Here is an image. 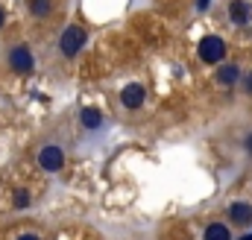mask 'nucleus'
<instances>
[{"mask_svg": "<svg viewBox=\"0 0 252 240\" xmlns=\"http://www.w3.org/2000/svg\"><path fill=\"white\" fill-rule=\"evenodd\" d=\"M85 38H88L85 27H79V24H70V27H67V30L62 32V38H59V50H62V56L73 59V56H76V53L82 50Z\"/></svg>", "mask_w": 252, "mask_h": 240, "instance_id": "nucleus-1", "label": "nucleus"}, {"mask_svg": "<svg viewBox=\"0 0 252 240\" xmlns=\"http://www.w3.org/2000/svg\"><path fill=\"white\" fill-rule=\"evenodd\" d=\"M199 59L208 61V64H217V61L226 59V41L220 35H205L199 41Z\"/></svg>", "mask_w": 252, "mask_h": 240, "instance_id": "nucleus-2", "label": "nucleus"}, {"mask_svg": "<svg viewBox=\"0 0 252 240\" xmlns=\"http://www.w3.org/2000/svg\"><path fill=\"white\" fill-rule=\"evenodd\" d=\"M9 67L15 70V73H32V67H35V59H32V50L30 47H15L12 53H9Z\"/></svg>", "mask_w": 252, "mask_h": 240, "instance_id": "nucleus-3", "label": "nucleus"}, {"mask_svg": "<svg viewBox=\"0 0 252 240\" xmlns=\"http://www.w3.org/2000/svg\"><path fill=\"white\" fill-rule=\"evenodd\" d=\"M38 167H44L47 173H56V170H62L64 167V152L59 147H44L41 152H38Z\"/></svg>", "mask_w": 252, "mask_h": 240, "instance_id": "nucleus-4", "label": "nucleus"}, {"mask_svg": "<svg viewBox=\"0 0 252 240\" xmlns=\"http://www.w3.org/2000/svg\"><path fill=\"white\" fill-rule=\"evenodd\" d=\"M144 97H147V91H144V85H138V82L126 85L124 91H121V103H124L126 109H138V106L144 103Z\"/></svg>", "mask_w": 252, "mask_h": 240, "instance_id": "nucleus-5", "label": "nucleus"}, {"mask_svg": "<svg viewBox=\"0 0 252 240\" xmlns=\"http://www.w3.org/2000/svg\"><path fill=\"white\" fill-rule=\"evenodd\" d=\"M250 15H252L250 0H232V3H229V18H232V24L244 27V24L250 21Z\"/></svg>", "mask_w": 252, "mask_h": 240, "instance_id": "nucleus-6", "label": "nucleus"}, {"mask_svg": "<svg viewBox=\"0 0 252 240\" xmlns=\"http://www.w3.org/2000/svg\"><path fill=\"white\" fill-rule=\"evenodd\" d=\"M229 217H232V223L247 226V223H252V205L250 202H235V205L229 208Z\"/></svg>", "mask_w": 252, "mask_h": 240, "instance_id": "nucleus-7", "label": "nucleus"}, {"mask_svg": "<svg viewBox=\"0 0 252 240\" xmlns=\"http://www.w3.org/2000/svg\"><path fill=\"white\" fill-rule=\"evenodd\" d=\"M238 79H241V67H238V64H223V67L217 70V85H223V88L235 85Z\"/></svg>", "mask_w": 252, "mask_h": 240, "instance_id": "nucleus-8", "label": "nucleus"}, {"mask_svg": "<svg viewBox=\"0 0 252 240\" xmlns=\"http://www.w3.org/2000/svg\"><path fill=\"white\" fill-rule=\"evenodd\" d=\"M27 9L32 18H47L53 12V0H27Z\"/></svg>", "mask_w": 252, "mask_h": 240, "instance_id": "nucleus-9", "label": "nucleus"}, {"mask_svg": "<svg viewBox=\"0 0 252 240\" xmlns=\"http://www.w3.org/2000/svg\"><path fill=\"white\" fill-rule=\"evenodd\" d=\"M202 238L205 240H232V232H229V226H223V223H211Z\"/></svg>", "mask_w": 252, "mask_h": 240, "instance_id": "nucleus-10", "label": "nucleus"}, {"mask_svg": "<svg viewBox=\"0 0 252 240\" xmlns=\"http://www.w3.org/2000/svg\"><path fill=\"white\" fill-rule=\"evenodd\" d=\"M79 120H82L85 129H97V126L103 123V115H100L97 109H82V112H79Z\"/></svg>", "mask_w": 252, "mask_h": 240, "instance_id": "nucleus-11", "label": "nucleus"}, {"mask_svg": "<svg viewBox=\"0 0 252 240\" xmlns=\"http://www.w3.org/2000/svg\"><path fill=\"white\" fill-rule=\"evenodd\" d=\"M27 202H30V193H27V190H18V193H15V205H18V208H24Z\"/></svg>", "mask_w": 252, "mask_h": 240, "instance_id": "nucleus-12", "label": "nucleus"}, {"mask_svg": "<svg viewBox=\"0 0 252 240\" xmlns=\"http://www.w3.org/2000/svg\"><path fill=\"white\" fill-rule=\"evenodd\" d=\"M244 91L252 97V73H247V79H244Z\"/></svg>", "mask_w": 252, "mask_h": 240, "instance_id": "nucleus-13", "label": "nucleus"}, {"mask_svg": "<svg viewBox=\"0 0 252 240\" xmlns=\"http://www.w3.org/2000/svg\"><path fill=\"white\" fill-rule=\"evenodd\" d=\"M244 150H247V152L252 155V132L247 135V138H244Z\"/></svg>", "mask_w": 252, "mask_h": 240, "instance_id": "nucleus-14", "label": "nucleus"}, {"mask_svg": "<svg viewBox=\"0 0 252 240\" xmlns=\"http://www.w3.org/2000/svg\"><path fill=\"white\" fill-rule=\"evenodd\" d=\"M18 240H41V238H38V235H21Z\"/></svg>", "mask_w": 252, "mask_h": 240, "instance_id": "nucleus-15", "label": "nucleus"}, {"mask_svg": "<svg viewBox=\"0 0 252 240\" xmlns=\"http://www.w3.org/2000/svg\"><path fill=\"white\" fill-rule=\"evenodd\" d=\"M208 3H211V0H196V6H199V9H205Z\"/></svg>", "mask_w": 252, "mask_h": 240, "instance_id": "nucleus-16", "label": "nucleus"}, {"mask_svg": "<svg viewBox=\"0 0 252 240\" xmlns=\"http://www.w3.org/2000/svg\"><path fill=\"white\" fill-rule=\"evenodd\" d=\"M3 21H6V12H3V9H0V27H3Z\"/></svg>", "mask_w": 252, "mask_h": 240, "instance_id": "nucleus-17", "label": "nucleus"}, {"mask_svg": "<svg viewBox=\"0 0 252 240\" xmlns=\"http://www.w3.org/2000/svg\"><path fill=\"white\" fill-rule=\"evenodd\" d=\"M247 240H252V238H247Z\"/></svg>", "mask_w": 252, "mask_h": 240, "instance_id": "nucleus-18", "label": "nucleus"}]
</instances>
